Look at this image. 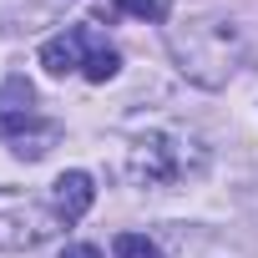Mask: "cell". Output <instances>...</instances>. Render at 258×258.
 I'll return each mask as SVG.
<instances>
[{"mask_svg": "<svg viewBox=\"0 0 258 258\" xmlns=\"http://www.w3.org/2000/svg\"><path fill=\"white\" fill-rule=\"evenodd\" d=\"M167 46L198 86H223L248 56L243 26H233V21H192L187 31L177 26V31H167Z\"/></svg>", "mask_w": 258, "mask_h": 258, "instance_id": "1", "label": "cell"}, {"mask_svg": "<svg viewBox=\"0 0 258 258\" xmlns=\"http://www.w3.org/2000/svg\"><path fill=\"white\" fill-rule=\"evenodd\" d=\"M208 167V147L187 132H142L126 147V177L137 187H177L187 177H203Z\"/></svg>", "mask_w": 258, "mask_h": 258, "instance_id": "2", "label": "cell"}, {"mask_svg": "<svg viewBox=\"0 0 258 258\" xmlns=\"http://www.w3.org/2000/svg\"><path fill=\"white\" fill-rule=\"evenodd\" d=\"M61 228H66V218L51 203H41L36 192L0 187V253H31L46 238H56Z\"/></svg>", "mask_w": 258, "mask_h": 258, "instance_id": "3", "label": "cell"}, {"mask_svg": "<svg viewBox=\"0 0 258 258\" xmlns=\"http://www.w3.org/2000/svg\"><path fill=\"white\" fill-rule=\"evenodd\" d=\"M91 31L86 26H71V31H61V36H51L46 46H41V66L51 71V76H71V71H86V56H91Z\"/></svg>", "mask_w": 258, "mask_h": 258, "instance_id": "4", "label": "cell"}, {"mask_svg": "<svg viewBox=\"0 0 258 258\" xmlns=\"http://www.w3.org/2000/svg\"><path fill=\"white\" fill-rule=\"evenodd\" d=\"M91 203H96V182H91V172L71 167V172H61V177L51 182V208H56L66 223H81V218L91 213Z\"/></svg>", "mask_w": 258, "mask_h": 258, "instance_id": "5", "label": "cell"}, {"mask_svg": "<svg viewBox=\"0 0 258 258\" xmlns=\"http://www.w3.org/2000/svg\"><path fill=\"white\" fill-rule=\"evenodd\" d=\"M56 16H61V0H0V21L16 26V31L56 26Z\"/></svg>", "mask_w": 258, "mask_h": 258, "instance_id": "6", "label": "cell"}, {"mask_svg": "<svg viewBox=\"0 0 258 258\" xmlns=\"http://www.w3.org/2000/svg\"><path fill=\"white\" fill-rule=\"evenodd\" d=\"M56 142H61V126H56V121H36V126H26L21 137H11V152H16L21 162H41Z\"/></svg>", "mask_w": 258, "mask_h": 258, "instance_id": "7", "label": "cell"}, {"mask_svg": "<svg viewBox=\"0 0 258 258\" xmlns=\"http://www.w3.org/2000/svg\"><path fill=\"white\" fill-rule=\"evenodd\" d=\"M116 71H121V56H116L111 46L91 41V56H86V71H81V76H86V81H111Z\"/></svg>", "mask_w": 258, "mask_h": 258, "instance_id": "8", "label": "cell"}, {"mask_svg": "<svg viewBox=\"0 0 258 258\" xmlns=\"http://www.w3.org/2000/svg\"><path fill=\"white\" fill-rule=\"evenodd\" d=\"M111 253H116V258H162V248H157L147 233H116V238H111Z\"/></svg>", "mask_w": 258, "mask_h": 258, "instance_id": "9", "label": "cell"}, {"mask_svg": "<svg viewBox=\"0 0 258 258\" xmlns=\"http://www.w3.org/2000/svg\"><path fill=\"white\" fill-rule=\"evenodd\" d=\"M121 16H137V21H167L172 0H116Z\"/></svg>", "mask_w": 258, "mask_h": 258, "instance_id": "10", "label": "cell"}, {"mask_svg": "<svg viewBox=\"0 0 258 258\" xmlns=\"http://www.w3.org/2000/svg\"><path fill=\"white\" fill-rule=\"evenodd\" d=\"M56 258H101V248H91V243H66Z\"/></svg>", "mask_w": 258, "mask_h": 258, "instance_id": "11", "label": "cell"}]
</instances>
